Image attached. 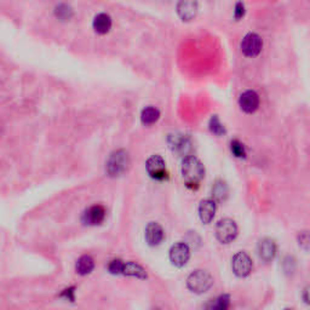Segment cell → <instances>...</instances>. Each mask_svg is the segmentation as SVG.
I'll use <instances>...</instances> for the list:
<instances>
[{
  "instance_id": "9a60e30c",
  "label": "cell",
  "mask_w": 310,
  "mask_h": 310,
  "mask_svg": "<svg viewBox=\"0 0 310 310\" xmlns=\"http://www.w3.org/2000/svg\"><path fill=\"white\" fill-rule=\"evenodd\" d=\"M105 218V208L102 205H94L84 213L83 221L89 225L101 224Z\"/></svg>"
},
{
  "instance_id": "603a6c76",
  "label": "cell",
  "mask_w": 310,
  "mask_h": 310,
  "mask_svg": "<svg viewBox=\"0 0 310 310\" xmlns=\"http://www.w3.org/2000/svg\"><path fill=\"white\" fill-rule=\"evenodd\" d=\"M230 151L234 154V156L236 157H241V159H245L246 157V149H245L244 144L238 140H233L230 142Z\"/></svg>"
},
{
  "instance_id": "7a4b0ae2",
  "label": "cell",
  "mask_w": 310,
  "mask_h": 310,
  "mask_svg": "<svg viewBox=\"0 0 310 310\" xmlns=\"http://www.w3.org/2000/svg\"><path fill=\"white\" fill-rule=\"evenodd\" d=\"M212 285H213V277L206 270H195L187 279V286L197 295L207 292Z\"/></svg>"
},
{
  "instance_id": "ba28073f",
  "label": "cell",
  "mask_w": 310,
  "mask_h": 310,
  "mask_svg": "<svg viewBox=\"0 0 310 310\" xmlns=\"http://www.w3.org/2000/svg\"><path fill=\"white\" fill-rule=\"evenodd\" d=\"M232 266L233 271L236 276L239 277H246L251 274L252 271V259L246 252L241 251L238 252L232 259Z\"/></svg>"
},
{
  "instance_id": "7c38bea8",
  "label": "cell",
  "mask_w": 310,
  "mask_h": 310,
  "mask_svg": "<svg viewBox=\"0 0 310 310\" xmlns=\"http://www.w3.org/2000/svg\"><path fill=\"white\" fill-rule=\"evenodd\" d=\"M239 105L241 110L247 114L255 113L259 107V96L254 90H247L239 99Z\"/></svg>"
},
{
  "instance_id": "52a82bcc",
  "label": "cell",
  "mask_w": 310,
  "mask_h": 310,
  "mask_svg": "<svg viewBox=\"0 0 310 310\" xmlns=\"http://www.w3.org/2000/svg\"><path fill=\"white\" fill-rule=\"evenodd\" d=\"M129 164L130 160L126 152L118 151L110 156L109 161L107 164V171L110 176H119L124 171L127 170Z\"/></svg>"
},
{
  "instance_id": "d6986e66",
  "label": "cell",
  "mask_w": 310,
  "mask_h": 310,
  "mask_svg": "<svg viewBox=\"0 0 310 310\" xmlns=\"http://www.w3.org/2000/svg\"><path fill=\"white\" fill-rule=\"evenodd\" d=\"M95 268V262L90 256H83L77 262V271L80 275H88Z\"/></svg>"
},
{
  "instance_id": "ac0fdd59",
  "label": "cell",
  "mask_w": 310,
  "mask_h": 310,
  "mask_svg": "<svg viewBox=\"0 0 310 310\" xmlns=\"http://www.w3.org/2000/svg\"><path fill=\"white\" fill-rule=\"evenodd\" d=\"M160 118V111L157 108L152 107H146L142 110V114H141V121H142L143 125H153L159 120Z\"/></svg>"
},
{
  "instance_id": "4fadbf2b",
  "label": "cell",
  "mask_w": 310,
  "mask_h": 310,
  "mask_svg": "<svg viewBox=\"0 0 310 310\" xmlns=\"http://www.w3.org/2000/svg\"><path fill=\"white\" fill-rule=\"evenodd\" d=\"M165 239V232L161 225L156 222L148 223L146 227V240L149 246H157Z\"/></svg>"
},
{
  "instance_id": "ffe728a7",
  "label": "cell",
  "mask_w": 310,
  "mask_h": 310,
  "mask_svg": "<svg viewBox=\"0 0 310 310\" xmlns=\"http://www.w3.org/2000/svg\"><path fill=\"white\" fill-rule=\"evenodd\" d=\"M212 195L214 197V201H224L228 197V187L225 182L217 181L212 188Z\"/></svg>"
},
{
  "instance_id": "30bf717a",
  "label": "cell",
  "mask_w": 310,
  "mask_h": 310,
  "mask_svg": "<svg viewBox=\"0 0 310 310\" xmlns=\"http://www.w3.org/2000/svg\"><path fill=\"white\" fill-rule=\"evenodd\" d=\"M170 257L171 263L177 268H182L188 263L190 258V250L189 246L184 243H177L173 245L170 249Z\"/></svg>"
},
{
  "instance_id": "277c9868",
  "label": "cell",
  "mask_w": 310,
  "mask_h": 310,
  "mask_svg": "<svg viewBox=\"0 0 310 310\" xmlns=\"http://www.w3.org/2000/svg\"><path fill=\"white\" fill-rule=\"evenodd\" d=\"M238 236V225L230 218H223L216 225V238L219 243L230 244Z\"/></svg>"
},
{
  "instance_id": "6da1fadb",
  "label": "cell",
  "mask_w": 310,
  "mask_h": 310,
  "mask_svg": "<svg viewBox=\"0 0 310 310\" xmlns=\"http://www.w3.org/2000/svg\"><path fill=\"white\" fill-rule=\"evenodd\" d=\"M182 176L188 188L197 189L205 177V167L198 157L188 155L182 161Z\"/></svg>"
},
{
  "instance_id": "5bb4252c",
  "label": "cell",
  "mask_w": 310,
  "mask_h": 310,
  "mask_svg": "<svg viewBox=\"0 0 310 310\" xmlns=\"http://www.w3.org/2000/svg\"><path fill=\"white\" fill-rule=\"evenodd\" d=\"M276 255V244L273 239L264 238L258 243V256L263 262L269 263Z\"/></svg>"
},
{
  "instance_id": "5b68a950",
  "label": "cell",
  "mask_w": 310,
  "mask_h": 310,
  "mask_svg": "<svg viewBox=\"0 0 310 310\" xmlns=\"http://www.w3.org/2000/svg\"><path fill=\"white\" fill-rule=\"evenodd\" d=\"M146 168L148 175L155 181H166L168 178L166 164L160 155H152L147 160Z\"/></svg>"
},
{
  "instance_id": "8fae6325",
  "label": "cell",
  "mask_w": 310,
  "mask_h": 310,
  "mask_svg": "<svg viewBox=\"0 0 310 310\" xmlns=\"http://www.w3.org/2000/svg\"><path fill=\"white\" fill-rule=\"evenodd\" d=\"M176 10H177L179 18L182 21L189 22V21L194 20L195 16L198 15L199 5H198L197 0H178Z\"/></svg>"
},
{
  "instance_id": "8992f818",
  "label": "cell",
  "mask_w": 310,
  "mask_h": 310,
  "mask_svg": "<svg viewBox=\"0 0 310 310\" xmlns=\"http://www.w3.org/2000/svg\"><path fill=\"white\" fill-rule=\"evenodd\" d=\"M168 147L172 152H175L176 154L182 155H189L193 151V143L190 141V138L187 135L183 133H173L170 135L167 138Z\"/></svg>"
},
{
  "instance_id": "cb8c5ba5",
  "label": "cell",
  "mask_w": 310,
  "mask_h": 310,
  "mask_svg": "<svg viewBox=\"0 0 310 310\" xmlns=\"http://www.w3.org/2000/svg\"><path fill=\"white\" fill-rule=\"evenodd\" d=\"M55 13H56L57 17L59 18V20H69V18L72 17L73 11H72V9L68 6V5L61 4L56 7Z\"/></svg>"
},
{
  "instance_id": "d4e9b609",
  "label": "cell",
  "mask_w": 310,
  "mask_h": 310,
  "mask_svg": "<svg viewBox=\"0 0 310 310\" xmlns=\"http://www.w3.org/2000/svg\"><path fill=\"white\" fill-rule=\"evenodd\" d=\"M298 241H299V245H301V246L303 247L306 251H308V249H309V234H308V232L301 233V235L298 236Z\"/></svg>"
},
{
  "instance_id": "44dd1931",
  "label": "cell",
  "mask_w": 310,
  "mask_h": 310,
  "mask_svg": "<svg viewBox=\"0 0 310 310\" xmlns=\"http://www.w3.org/2000/svg\"><path fill=\"white\" fill-rule=\"evenodd\" d=\"M230 306V297L228 295H222L219 297H217L214 301H212V303L208 306L210 309H216V310H225L229 308Z\"/></svg>"
},
{
  "instance_id": "7402d4cb",
  "label": "cell",
  "mask_w": 310,
  "mask_h": 310,
  "mask_svg": "<svg viewBox=\"0 0 310 310\" xmlns=\"http://www.w3.org/2000/svg\"><path fill=\"white\" fill-rule=\"evenodd\" d=\"M208 127H210V131L216 136H223L225 133V129L223 126V124L221 120L218 119V116L213 115L210 119V122H208Z\"/></svg>"
},
{
  "instance_id": "e0dca14e",
  "label": "cell",
  "mask_w": 310,
  "mask_h": 310,
  "mask_svg": "<svg viewBox=\"0 0 310 310\" xmlns=\"http://www.w3.org/2000/svg\"><path fill=\"white\" fill-rule=\"evenodd\" d=\"M92 26H94V29L96 33L107 34L111 28L110 16L107 15V13H99V15L95 17Z\"/></svg>"
},
{
  "instance_id": "9c48e42d",
  "label": "cell",
  "mask_w": 310,
  "mask_h": 310,
  "mask_svg": "<svg viewBox=\"0 0 310 310\" xmlns=\"http://www.w3.org/2000/svg\"><path fill=\"white\" fill-rule=\"evenodd\" d=\"M241 52L247 57H256L260 53L263 48L262 38L256 33H249L245 35L241 42Z\"/></svg>"
},
{
  "instance_id": "3957f363",
  "label": "cell",
  "mask_w": 310,
  "mask_h": 310,
  "mask_svg": "<svg viewBox=\"0 0 310 310\" xmlns=\"http://www.w3.org/2000/svg\"><path fill=\"white\" fill-rule=\"evenodd\" d=\"M109 271L113 274H124V275L136 276L138 279H147L148 277L146 269L142 268L140 264H136L133 262L124 263L120 259L113 260L110 263Z\"/></svg>"
},
{
  "instance_id": "484cf974",
  "label": "cell",
  "mask_w": 310,
  "mask_h": 310,
  "mask_svg": "<svg viewBox=\"0 0 310 310\" xmlns=\"http://www.w3.org/2000/svg\"><path fill=\"white\" fill-rule=\"evenodd\" d=\"M234 16H235L236 20H241L245 16V5L241 1H239L235 5V11H234Z\"/></svg>"
},
{
  "instance_id": "2e32d148",
  "label": "cell",
  "mask_w": 310,
  "mask_h": 310,
  "mask_svg": "<svg viewBox=\"0 0 310 310\" xmlns=\"http://www.w3.org/2000/svg\"><path fill=\"white\" fill-rule=\"evenodd\" d=\"M216 213V201L211 199H205L199 205V217L204 224H208L213 219Z\"/></svg>"
}]
</instances>
